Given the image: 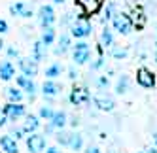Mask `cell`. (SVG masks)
Here are the masks:
<instances>
[{
  "label": "cell",
  "mask_w": 157,
  "mask_h": 153,
  "mask_svg": "<svg viewBox=\"0 0 157 153\" xmlns=\"http://www.w3.org/2000/svg\"><path fill=\"white\" fill-rule=\"evenodd\" d=\"M91 32H93V27H91V23H89V19H87L85 13H82V15L70 25V34H72L74 38H78V40L89 38V36H91Z\"/></svg>",
  "instance_id": "6da1fadb"
},
{
  "label": "cell",
  "mask_w": 157,
  "mask_h": 153,
  "mask_svg": "<svg viewBox=\"0 0 157 153\" xmlns=\"http://www.w3.org/2000/svg\"><path fill=\"white\" fill-rule=\"evenodd\" d=\"M112 27H114V30H117L119 34H123V36L131 34V30H132L131 15L125 13V12H116L114 17H112Z\"/></svg>",
  "instance_id": "7a4b0ae2"
},
{
  "label": "cell",
  "mask_w": 157,
  "mask_h": 153,
  "mask_svg": "<svg viewBox=\"0 0 157 153\" xmlns=\"http://www.w3.org/2000/svg\"><path fill=\"white\" fill-rule=\"evenodd\" d=\"M68 100H70L72 106H83V104H87L89 100H91V93H89V89L85 85L74 87V89L70 91V95H68Z\"/></svg>",
  "instance_id": "3957f363"
},
{
  "label": "cell",
  "mask_w": 157,
  "mask_h": 153,
  "mask_svg": "<svg viewBox=\"0 0 157 153\" xmlns=\"http://www.w3.org/2000/svg\"><path fill=\"white\" fill-rule=\"evenodd\" d=\"M74 47V55H72V61L76 64H85L89 59H91V46L87 42H78Z\"/></svg>",
  "instance_id": "277c9868"
},
{
  "label": "cell",
  "mask_w": 157,
  "mask_h": 153,
  "mask_svg": "<svg viewBox=\"0 0 157 153\" xmlns=\"http://www.w3.org/2000/svg\"><path fill=\"white\" fill-rule=\"evenodd\" d=\"M129 6H131V21H132V27H136V28H144L146 27V21H148V15H146L144 12V8L138 6V4H134L132 0H129Z\"/></svg>",
  "instance_id": "5b68a950"
},
{
  "label": "cell",
  "mask_w": 157,
  "mask_h": 153,
  "mask_svg": "<svg viewBox=\"0 0 157 153\" xmlns=\"http://www.w3.org/2000/svg\"><path fill=\"white\" fill-rule=\"evenodd\" d=\"M93 102H95V106L98 108L100 112H114V110H116V100H114V96L106 95L104 91L97 93V95L93 96Z\"/></svg>",
  "instance_id": "8992f818"
},
{
  "label": "cell",
  "mask_w": 157,
  "mask_h": 153,
  "mask_svg": "<svg viewBox=\"0 0 157 153\" xmlns=\"http://www.w3.org/2000/svg\"><path fill=\"white\" fill-rule=\"evenodd\" d=\"M136 83L142 87V89H153L155 87V74L150 68L140 66L136 70Z\"/></svg>",
  "instance_id": "52a82bcc"
},
{
  "label": "cell",
  "mask_w": 157,
  "mask_h": 153,
  "mask_svg": "<svg viewBox=\"0 0 157 153\" xmlns=\"http://www.w3.org/2000/svg\"><path fill=\"white\" fill-rule=\"evenodd\" d=\"M2 110H4V114L8 115V121H17L19 117L27 115V108L21 104V102H8Z\"/></svg>",
  "instance_id": "ba28073f"
},
{
  "label": "cell",
  "mask_w": 157,
  "mask_h": 153,
  "mask_svg": "<svg viewBox=\"0 0 157 153\" xmlns=\"http://www.w3.org/2000/svg\"><path fill=\"white\" fill-rule=\"evenodd\" d=\"M27 149L30 153H42L46 149V134L30 132V136L27 138Z\"/></svg>",
  "instance_id": "9c48e42d"
},
{
  "label": "cell",
  "mask_w": 157,
  "mask_h": 153,
  "mask_svg": "<svg viewBox=\"0 0 157 153\" xmlns=\"http://www.w3.org/2000/svg\"><path fill=\"white\" fill-rule=\"evenodd\" d=\"M55 9H53V6H42L40 9H38V21H40V25H42V28H46V27H53V23H55Z\"/></svg>",
  "instance_id": "30bf717a"
},
{
  "label": "cell",
  "mask_w": 157,
  "mask_h": 153,
  "mask_svg": "<svg viewBox=\"0 0 157 153\" xmlns=\"http://www.w3.org/2000/svg\"><path fill=\"white\" fill-rule=\"evenodd\" d=\"M76 4L82 8L85 15H95L102 8V0H76Z\"/></svg>",
  "instance_id": "8fae6325"
},
{
  "label": "cell",
  "mask_w": 157,
  "mask_h": 153,
  "mask_svg": "<svg viewBox=\"0 0 157 153\" xmlns=\"http://www.w3.org/2000/svg\"><path fill=\"white\" fill-rule=\"evenodd\" d=\"M19 68L25 76L29 78H34L38 76V62L34 59H27V57H19Z\"/></svg>",
  "instance_id": "7c38bea8"
},
{
  "label": "cell",
  "mask_w": 157,
  "mask_h": 153,
  "mask_svg": "<svg viewBox=\"0 0 157 153\" xmlns=\"http://www.w3.org/2000/svg\"><path fill=\"white\" fill-rule=\"evenodd\" d=\"M15 81H17V85H19L23 91H27V95H29L30 100L36 96V83L32 81V78H29V76L23 74V76H17V80H15Z\"/></svg>",
  "instance_id": "4fadbf2b"
},
{
  "label": "cell",
  "mask_w": 157,
  "mask_h": 153,
  "mask_svg": "<svg viewBox=\"0 0 157 153\" xmlns=\"http://www.w3.org/2000/svg\"><path fill=\"white\" fill-rule=\"evenodd\" d=\"M10 13H12L13 17L19 15V17H27V19L34 15V13H32V8L27 2H23V0H19V2H15V4L10 6Z\"/></svg>",
  "instance_id": "5bb4252c"
},
{
  "label": "cell",
  "mask_w": 157,
  "mask_h": 153,
  "mask_svg": "<svg viewBox=\"0 0 157 153\" xmlns=\"http://www.w3.org/2000/svg\"><path fill=\"white\" fill-rule=\"evenodd\" d=\"M61 91H63V87L55 81V80H48V81H44V85H42V93H44V96H46V98L57 96V95H61Z\"/></svg>",
  "instance_id": "9a60e30c"
},
{
  "label": "cell",
  "mask_w": 157,
  "mask_h": 153,
  "mask_svg": "<svg viewBox=\"0 0 157 153\" xmlns=\"http://www.w3.org/2000/svg\"><path fill=\"white\" fill-rule=\"evenodd\" d=\"M0 147H2L4 153H19L17 140H15L12 134H6V136L0 138Z\"/></svg>",
  "instance_id": "2e32d148"
},
{
  "label": "cell",
  "mask_w": 157,
  "mask_h": 153,
  "mask_svg": "<svg viewBox=\"0 0 157 153\" xmlns=\"http://www.w3.org/2000/svg\"><path fill=\"white\" fill-rule=\"evenodd\" d=\"M30 53H32V59H34L36 62H40V61L46 59V55H48V46L42 40H38V42L32 43V51Z\"/></svg>",
  "instance_id": "e0dca14e"
},
{
  "label": "cell",
  "mask_w": 157,
  "mask_h": 153,
  "mask_svg": "<svg viewBox=\"0 0 157 153\" xmlns=\"http://www.w3.org/2000/svg\"><path fill=\"white\" fill-rule=\"evenodd\" d=\"M72 47V43H70V34H66V32H63V34L59 36L57 40V47H55V55H64L66 51H68Z\"/></svg>",
  "instance_id": "ac0fdd59"
},
{
  "label": "cell",
  "mask_w": 157,
  "mask_h": 153,
  "mask_svg": "<svg viewBox=\"0 0 157 153\" xmlns=\"http://www.w3.org/2000/svg\"><path fill=\"white\" fill-rule=\"evenodd\" d=\"M15 76V68H13V64L10 62V61H2L0 62V80L2 81H10Z\"/></svg>",
  "instance_id": "d6986e66"
},
{
  "label": "cell",
  "mask_w": 157,
  "mask_h": 153,
  "mask_svg": "<svg viewBox=\"0 0 157 153\" xmlns=\"http://www.w3.org/2000/svg\"><path fill=\"white\" fill-rule=\"evenodd\" d=\"M38 127H40V117L38 115H27L25 117V123H23V130L27 134H30V132H36L38 130Z\"/></svg>",
  "instance_id": "ffe728a7"
},
{
  "label": "cell",
  "mask_w": 157,
  "mask_h": 153,
  "mask_svg": "<svg viewBox=\"0 0 157 153\" xmlns=\"http://www.w3.org/2000/svg\"><path fill=\"white\" fill-rule=\"evenodd\" d=\"M129 89H131V78L127 74H121L117 78V81H116V93L117 95H125Z\"/></svg>",
  "instance_id": "44dd1931"
},
{
  "label": "cell",
  "mask_w": 157,
  "mask_h": 153,
  "mask_svg": "<svg viewBox=\"0 0 157 153\" xmlns=\"http://www.w3.org/2000/svg\"><path fill=\"white\" fill-rule=\"evenodd\" d=\"M49 123L57 129V130H59V129H64L66 123H68V115H66V112H63V110H61V112H55V115L51 117Z\"/></svg>",
  "instance_id": "7402d4cb"
},
{
  "label": "cell",
  "mask_w": 157,
  "mask_h": 153,
  "mask_svg": "<svg viewBox=\"0 0 157 153\" xmlns=\"http://www.w3.org/2000/svg\"><path fill=\"white\" fill-rule=\"evenodd\" d=\"M110 55H112V59H116V61H123V59H127V55H129V47H125V46H112Z\"/></svg>",
  "instance_id": "603a6c76"
},
{
  "label": "cell",
  "mask_w": 157,
  "mask_h": 153,
  "mask_svg": "<svg viewBox=\"0 0 157 153\" xmlns=\"http://www.w3.org/2000/svg\"><path fill=\"white\" fill-rule=\"evenodd\" d=\"M100 46L102 47H112L114 46V36H112V30L108 27H104L100 30Z\"/></svg>",
  "instance_id": "cb8c5ba5"
},
{
  "label": "cell",
  "mask_w": 157,
  "mask_h": 153,
  "mask_svg": "<svg viewBox=\"0 0 157 153\" xmlns=\"http://www.w3.org/2000/svg\"><path fill=\"white\" fill-rule=\"evenodd\" d=\"M68 147H70L72 151H80V149L83 147V136H82L80 132H72L70 142H68Z\"/></svg>",
  "instance_id": "d4e9b609"
},
{
  "label": "cell",
  "mask_w": 157,
  "mask_h": 153,
  "mask_svg": "<svg viewBox=\"0 0 157 153\" xmlns=\"http://www.w3.org/2000/svg\"><path fill=\"white\" fill-rule=\"evenodd\" d=\"M63 74V66H61V62H53L51 66L46 68V78L48 80H55V78H59V76Z\"/></svg>",
  "instance_id": "484cf974"
},
{
  "label": "cell",
  "mask_w": 157,
  "mask_h": 153,
  "mask_svg": "<svg viewBox=\"0 0 157 153\" xmlns=\"http://www.w3.org/2000/svg\"><path fill=\"white\" fill-rule=\"evenodd\" d=\"M70 136H72V132H68V130H64V129H59V130H57V134H55V140H57V144H59V146L68 147Z\"/></svg>",
  "instance_id": "4316f807"
},
{
  "label": "cell",
  "mask_w": 157,
  "mask_h": 153,
  "mask_svg": "<svg viewBox=\"0 0 157 153\" xmlns=\"http://www.w3.org/2000/svg\"><path fill=\"white\" fill-rule=\"evenodd\" d=\"M46 46H51V43L57 40V36H55V28L53 27H46L44 28V32H42V38H40Z\"/></svg>",
  "instance_id": "83f0119b"
},
{
  "label": "cell",
  "mask_w": 157,
  "mask_h": 153,
  "mask_svg": "<svg viewBox=\"0 0 157 153\" xmlns=\"http://www.w3.org/2000/svg\"><path fill=\"white\" fill-rule=\"evenodd\" d=\"M114 13H116V4L114 2H108L104 6V9H102V17H100V21H102V23H108V21H112Z\"/></svg>",
  "instance_id": "f1b7e54d"
},
{
  "label": "cell",
  "mask_w": 157,
  "mask_h": 153,
  "mask_svg": "<svg viewBox=\"0 0 157 153\" xmlns=\"http://www.w3.org/2000/svg\"><path fill=\"white\" fill-rule=\"evenodd\" d=\"M6 98L10 102H21V100H23V93H21V89L10 87V89H6Z\"/></svg>",
  "instance_id": "f546056e"
},
{
  "label": "cell",
  "mask_w": 157,
  "mask_h": 153,
  "mask_svg": "<svg viewBox=\"0 0 157 153\" xmlns=\"http://www.w3.org/2000/svg\"><path fill=\"white\" fill-rule=\"evenodd\" d=\"M93 83H95V87L98 91H106L110 87V78L108 76H97V78L93 80Z\"/></svg>",
  "instance_id": "4dcf8cb0"
},
{
  "label": "cell",
  "mask_w": 157,
  "mask_h": 153,
  "mask_svg": "<svg viewBox=\"0 0 157 153\" xmlns=\"http://www.w3.org/2000/svg\"><path fill=\"white\" fill-rule=\"evenodd\" d=\"M55 115V110L51 106H42L40 112H38V117L40 119H46V121H51V117Z\"/></svg>",
  "instance_id": "1f68e13d"
},
{
  "label": "cell",
  "mask_w": 157,
  "mask_h": 153,
  "mask_svg": "<svg viewBox=\"0 0 157 153\" xmlns=\"http://www.w3.org/2000/svg\"><path fill=\"white\" fill-rule=\"evenodd\" d=\"M104 62H106V61H104V57H102V55H98V57L91 62V70H98V68H102V66H104Z\"/></svg>",
  "instance_id": "d6a6232c"
},
{
  "label": "cell",
  "mask_w": 157,
  "mask_h": 153,
  "mask_svg": "<svg viewBox=\"0 0 157 153\" xmlns=\"http://www.w3.org/2000/svg\"><path fill=\"white\" fill-rule=\"evenodd\" d=\"M27 132H25V130H23V127H21V129H13L12 130V136L15 138V140H21V138H23Z\"/></svg>",
  "instance_id": "836d02e7"
},
{
  "label": "cell",
  "mask_w": 157,
  "mask_h": 153,
  "mask_svg": "<svg viewBox=\"0 0 157 153\" xmlns=\"http://www.w3.org/2000/svg\"><path fill=\"white\" fill-rule=\"evenodd\" d=\"M8 57H10V59H13V57L17 59V57H19V51H17L15 47H8Z\"/></svg>",
  "instance_id": "e575fe53"
},
{
  "label": "cell",
  "mask_w": 157,
  "mask_h": 153,
  "mask_svg": "<svg viewBox=\"0 0 157 153\" xmlns=\"http://www.w3.org/2000/svg\"><path fill=\"white\" fill-rule=\"evenodd\" d=\"M8 23H6V21L4 19H0V34H6V32H8Z\"/></svg>",
  "instance_id": "d590c367"
},
{
  "label": "cell",
  "mask_w": 157,
  "mask_h": 153,
  "mask_svg": "<svg viewBox=\"0 0 157 153\" xmlns=\"http://www.w3.org/2000/svg\"><path fill=\"white\" fill-rule=\"evenodd\" d=\"M8 123V115L4 114V110H0V127H4Z\"/></svg>",
  "instance_id": "8d00e7d4"
},
{
  "label": "cell",
  "mask_w": 157,
  "mask_h": 153,
  "mask_svg": "<svg viewBox=\"0 0 157 153\" xmlns=\"http://www.w3.org/2000/svg\"><path fill=\"white\" fill-rule=\"evenodd\" d=\"M68 123H70V127H74V129H76L78 125H80V117H76V115H74V117H70V121H68Z\"/></svg>",
  "instance_id": "74e56055"
},
{
  "label": "cell",
  "mask_w": 157,
  "mask_h": 153,
  "mask_svg": "<svg viewBox=\"0 0 157 153\" xmlns=\"http://www.w3.org/2000/svg\"><path fill=\"white\" fill-rule=\"evenodd\" d=\"M76 78H78V72H76L74 68H68V80H72V81H74Z\"/></svg>",
  "instance_id": "f35d334b"
},
{
  "label": "cell",
  "mask_w": 157,
  "mask_h": 153,
  "mask_svg": "<svg viewBox=\"0 0 157 153\" xmlns=\"http://www.w3.org/2000/svg\"><path fill=\"white\" fill-rule=\"evenodd\" d=\"M85 153H102V151H100L97 146H89V147L85 149Z\"/></svg>",
  "instance_id": "ab89813d"
},
{
  "label": "cell",
  "mask_w": 157,
  "mask_h": 153,
  "mask_svg": "<svg viewBox=\"0 0 157 153\" xmlns=\"http://www.w3.org/2000/svg\"><path fill=\"white\" fill-rule=\"evenodd\" d=\"M46 153H63V151H61L59 147H55V146H51V147H48V149H46Z\"/></svg>",
  "instance_id": "60d3db41"
},
{
  "label": "cell",
  "mask_w": 157,
  "mask_h": 153,
  "mask_svg": "<svg viewBox=\"0 0 157 153\" xmlns=\"http://www.w3.org/2000/svg\"><path fill=\"white\" fill-rule=\"evenodd\" d=\"M144 153H157V146L151 144L150 147H146V149H144Z\"/></svg>",
  "instance_id": "b9f144b4"
},
{
  "label": "cell",
  "mask_w": 157,
  "mask_h": 153,
  "mask_svg": "<svg viewBox=\"0 0 157 153\" xmlns=\"http://www.w3.org/2000/svg\"><path fill=\"white\" fill-rule=\"evenodd\" d=\"M55 130H57V129H55L51 123H49V125H46V134H51V132H55Z\"/></svg>",
  "instance_id": "7bdbcfd3"
},
{
  "label": "cell",
  "mask_w": 157,
  "mask_h": 153,
  "mask_svg": "<svg viewBox=\"0 0 157 153\" xmlns=\"http://www.w3.org/2000/svg\"><path fill=\"white\" fill-rule=\"evenodd\" d=\"M151 144H153V146H157V132H153V134H151Z\"/></svg>",
  "instance_id": "ee69618b"
},
{
  "label": "cell",
  "mask_w": 157,
  "mask_h": 153,
  "mask_svg": "<svg viewBox=\"0 0 157 153\" xmlns=\"http://www.w3.org/2000/svg\"><path fill=\"white\" fill-rule=\"evenodd\" d=\"M108 153H121V151H117V149H116V147H112V149H110V151H108Z\"/></svg>",
  "instance_id": "f6af8a7d"
},
{
  "label": "cell",
  "mask_w": 157,
  "mask_h": 153,
  "mask_svg": "<svg viewBox=\"0 0 157 153\" xmlns=\"http://www.w3.org/2000/svg\"><path fill=\"white\" fill-rule=\"evenodd\" d=\"M53 2H55V4H63V2H64V0H53Z\"/></svg>",
  "instance_id": "bcb514c9"
},
{
  "label": "cell",
  "mask_w": 157,
  "mask_h": 153,
  "mask_svg": "<svg viewBox=\"0 0 157 153\" xmlns=\"http://www.w3.org/2000/svg\"><path fill=\"white\" fill-rule=\"evenodd\" d=\"M2 47H4V42H2V40H0V51H2Z\"/></svg>",
  "instance_id": "7dc6e473"
},
{
  "label": "cell",
  "mask_w": 157,
  "mask_h": 153,
  "mask_svg": "<svg viewBox=\"0 0 157 153\" xmlns=\"http://www.w3.org/2000/svg\"><path fill=\"white\" fill-rule=\"evenodd\" d=\"M138 153H144V151H138Z\"/></svg>",
  "instance_id": "c3c4849f"
}]
</instances>
